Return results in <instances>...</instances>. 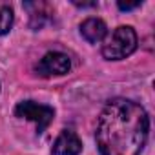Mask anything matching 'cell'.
Instances as JSON below:
<instances>
[{
	"label": "cell",
	"mask_w": 155,
	"mask_h": 155,
	"mask_svg": "<svg viewBox=\"0 0 155 155\" xmlns=\"http://www.w3.org/2000/svg\"><path fill=\"white\" fill-rule=\"evenodd\" d=\"M150 131L146 110L130 99H111L97 120L95 140L101 155H140Z\"/></svg>",
	"instance_id": "cell-1"
},
{
	"label": "cell",
	"mask_w": 155,
	"mask_h": 155,
	"mask_svg": "<svg viewBox=\"0 0 155 155\" xmlns=\"http://www.w3.org/2000/svg\"><path fill=\"white\" fill-rule=\"evenodd\" d=\"M137 33L131 26H119L104 42L102 57L106 60H122L137 49Z\"/></svg>",
	"instance_id": "cell-2"
},
{
	"label": "cell",
	"mask_w": 155,
	"mask_h": 155,
	"mask_svg": "<svg viewBox=\"0 0 155 155\" xmlns=\"http://www.w3.org/2000/svg\"><path fill=\"white\" fill-rule=\"evenodd\" d=\"M15 115L33 122L37 126V133H44L55 119V110L48 104H38L35 101H22L15 108Z\"/></svg>",
	"instance_id": "cell-3"
},
{
	"label": "cell",
	"mask_w": 155,
	"mask_h": 155,
	"mask_svg": "<svg viewBox=\"0 0 155 155\" xmlns=\"http://www.w3.org/2000/svg\"><path fill=\"white\" fill-rule=\"evenodd\" d=\"M69 69H71V60L62 51L46 53L35 66V71L40 77H62V75L69 73Z\"/></svg>",
	"instance_id": "cell-4"
},
{
	"label": "cell",
	"mask_w": 155,
	"mask_h": 155,
	"mask_svg": "<svg viewBox=\"0 0 155 155\" xmlns=\"http://www.w3.org/2000/svg\"><path fill=\"white\" fill-rule=\"evenodd\" d=\"M81 151H82V142L79 135L71 130H64L57 137L51 148L53 155H81Z\"/></svg>",
	"instance_id": "cell-5"
},
{
	"label": "cell",
	"mask_w": 155,
	"mask_h": 155,
	"mask_svg": "<svg viewBox=\"0 0 155 155\" xmlns=\"http://www.w3.org/2000/svg\"><path fill=\"white\" fill-rule=\"evenodd\" d=\"M81 35L90 42V44H99L106 38L108 35V28L104 24V20L97 18V17H90L81 24Z\"/></svg>",
	"instance_id": "cell-6"
},
{
	"label": "cell",
	"mask_w": 155,
	"mask_h": 155,
	"mask_svg": "<svg viewBox=\"0 0 155 155\" xmlns=\"http://www.w3.org/2000/svg\"><path fill=\"white\" fill-rule=\"evenodd\" d=\"M24 8L29 9V15H31L29 26H31L33 29H40V28L46 24L48 17H49V8H48V4H42V2H28V4H24Z\"/></svg>",
	"instance_id": "cell-7"
},
{
	"label": "cell",
	"mask_w": 155,
	"mask_h": 155,
	"mask_svg": "<svg viewBox=\"0 0 155 155\" xmlns=\"http://www.w3.org/2000/svg\"><path fill=\"white\" fill-rule=\"evenodd\" d=\"M13 20H15L13 8L9 4H0V37L9 33V29L13 28Z\"/></svg>",
	"instance_id": "cell-8"
},
{
	"label": "cell",
	"mask_w": 155,
	"mask_h": 155,
	"mask_svg": "<svg viewBox=\"0 0 155 155\" xmlns=\"http://www.w3.org/2000/svg\"><path fill=\"white\" fill-rule=\"evenodd\" d=\"M140 4H142L140 0H137V2H126V4H124V2H119L117 8H119L120 11H131V9H135V8H140Z\"/></svg>",
	"instance_id": "cell-9"
},
{
	"label": "cell",
	"mask_w": 155,
	"mask_h": 155,
	"mask_svg": "<svg viewBox=\"0 0 155 155\" xmlns=\"http://www.w3.org/2000/svg\"><path fill=\"white\" fill-rule=\"evenodd\" d=\"M75 6H79V8H97V2H75Z\"/></svg>",
	"instance_id": "cell-10"
}]
</instances>
